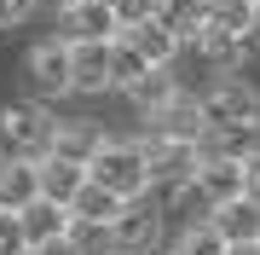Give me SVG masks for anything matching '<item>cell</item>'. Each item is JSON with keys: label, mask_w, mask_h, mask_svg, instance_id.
<instances>
[{"label": "cell", "mask_w": 260, "mask_h": 255, "mask_svg": "<svg viewBox=\"0 0 260 255\" xmlns=\"http://www.w3.org/2000/svg\"><path fill=\"white\" fill-rule=\"evenodd\" d=\"M174 255H225V238L214 232V220H191V226L179 232Z\"/></svg>", "instance_id": "cell-21"}, {"label": "cell", "mask_w": 260, "mask_h": 255, "mask_svg": "<svg viewBox=\"0 0 260 255\" xmlns=\"http://www.w3.org/2000/svg\"><path fill=\"white\" fill-rule=\"evenodd\" d=\"M75 64H70V93H104L110 87V41H70Z\"/></svg>", "instance_id": "cell-11"}, {"label": "cell", "mask_w": 260, "mask_h": 255, "mask_svg": "<svg viewBox=\"0 0 260 255\" xmlns=\"http://www.w3.org/2000/svg\"><path fill=\"white\" fill-rule=\"evenodd\" d=\"M150 133H179V139H197L203 145V110H197V99H185V93H174L162 104V110H150Z\"/></svg>", "instance_id": "cell-16"}, {"label": "cell", "mask_w": 260, "mask_h": 255, "mask_svg": "<svg viewBox=\"0 0 260 255\" xmlns=\"http://www.w3.org/2000/svg\"><path fill=\"white\" fill-rule=\"evenodd\" d=\"M174 93H179V76H174V64H150L145 76H139V81L127 87V99L139 104L145 116H150V110H162V104L174 99Z\"/></svg>", "instance_id": "cell-17"}, {"label": "cell", "mask_w": 260, "mask_h": 255, "mask_svg": "<svg viewBox=\"0 0 260 255\" xmlns=\"http://www.w3.org/2000/svg\"><path fill=\"white\" fill-rule=\"evenodd\" d=\"M203 145L208 151H225V157H260V116L254 122H232V128H214V133H203Z\"/></svg>", "instance_id": "cell-18"}, {"label": "cell", "mask_w": 260, "mask_h": 255, "mask_svg": "<svg viewBox=\"0 0 260 255\" xmlns=\"http://www.w3.org/2000/svg\"><path fill=\"white\" fill-rule=\"evenodd\" d=\"M52 128L58 122H47L41 104H6V110H0V139H6L12 157H41L52 145Z\"/></svg>", "instance_id": "cell-6"}, {"label": "cell", "mask_w": 260, "mask_h": 255, "mask_svg": "<svg viewBox=\"0 0 260 255\" xmlns=\"http://www.w3.org/2000/svg\"><path fill=\"white\" fill-rule=\"evenodd\" d=\"M243 197H249V203H260V157H249V162H243Z\"/></svg>", "instance_id": "cell-28"}, {"label": "cell", "mask_w": 260, "mask_h": 255, "mask_svg": "<svg viewBox=\"0 0 260 255\" xmlns=\"http://www.w3.org/2000/svg\"><path fill=\"white\" fill-rule=\"evenodd\" d=\"M249 41L260 47V0H254V23H249Z\"/></svg>", "instance_id": "cell-30"}, {"label": "cell", "mask_w": 260, "mask_h": 255, "mask_svg": "<svg viewBox=\"0 0 260 255\" xmlns=\"http://www.w3.org/2000/svg\"><path fill=\"white\" fill-rule=\"evenodd\" d=\"M139 151H145L150 186H179V180H191L197 151H203V145H197V139H179V133H145Z\"/></svg>", "instance_id": "cell-3"}, {"label": "cell", "mask_w": 260, "mask_h": 255, "mask_svg": "<svg viewBox=\"0 0 260 255\" xmlns=\"http://www.w3.org/2000/svg\"><path fill=\"white\" fill-rule=\"evenodd\" d=\"M87 180H99V186L116 191L121 203H127V197H145V191H150V174H145L139 139H104V133H99V145L87 151Z\"/></svg>", "instance_id": "cell-2"}, {"label": "cell", "mask_w": 260, "mask_h": 255, "mask_svg": "<svg viewBox=\"0 0 260 255\" xmlns=\"http://www.w3.org/2000/svg\"><path fill=\"white\" fill-rule=\"evenodd\" d=\"M52 6H75V0H52Z\"/></svg>", "instance_id": "cell-31"}, {"label": "cell", "mask_w": 260, "mask_h": 255, "mask_svg": "<svg viewBox=\"0 0 260 255\" xmlns=\"http://www.w3.org/2000/svg\"><path fill=\"white\" fill-rule=\"evenodd\" d=\"M145 70H150V64H145V52H139V47H133V41L116 29V35H110V87H121V93H127V87L139 81Z\"/></svg>", "instance_id": "cell-20"}, {"label": "cell", "mask_w": 260, "mask_h": 255, "mask_svg": "<svg viewBox=\"0 0 260 255\" xmlns=\"http://www.w3.org/2000/svg\"><path fill=\"white\" fill-rule=\"evenodd\" d=\"M249 23H254V0H208L203 23L185 47H197L208 64H237L243 47H249Z\"/></svg>", "instance_id": "cell-1"}, {"label": "cell", "mask_w": 260, "mask_h": 255, "mask_svg": "<svg viewBox=\"0 0 260 255\" xmlns=\"http://www.w3.org/2000/svg\"><path fill=\"white\" fill-rule=\"evenodd\" d=\"M35 174H41V197L70 203L75 186L87 180V162H75V157H64V151H41V157H35Z\"/></svg>", "instance_id": "cell-12"}, {"label": "cell", "mask_w": 260, "mask_h": 255, "mask_svg": "<svg viewBox=\"0 0 260 255\" xmlns=\"http://www.w3.org/2000/svg\"><path fill=\"white\" fill-rule=\"evenodd\" d=\"M29 255H81V249H75V238L64 232V238H47V244H29Z\"/></svg>", "instance_id": "cell-27"}, {"label": "cell", "mask_w": 260, "mask_h": 255, "mask_svg": "<svg viewBox=\"0 0 260 255\" xmlns=\"http://www.w3.org/2000/svg\"><path fill=\"white\" fill-rule=\"evenodd\" d=\"M29 197H41V174L35 157H0V209H23Z\"/></svg>", "instance_id": "cell-14"}, {"label": "cell", "mask_w": 260, "mask_h": 255, "mask_svg": "<svg viewBox=\"0 0 260 255\" xmlns=\"http://www.w3.org/2000/svg\"><path fill=\"white\" fill-rule=\"evenodd\" d=\"M70 64H75V47L64 35H52V41H41V47H29V87L35 93H70Z\"/></svg>", "instance_id": "cell-8"}, {"label": "cell", "mask_w": 260, "mask_h": 255, "mask_svg": "<svg viewBox=\"0 0 260 255\" xmlns=\"http://www.w3.org/2000/svg\"><path fill=\"white\" fill-rule=\"evenodd\" d=\"M110 238H116V255H145V249H156V238H162V209L150 203V197H127L110 215Z\"/></svg>", "instance_id": "cell-5"}, {"label": "cell", "mask_w": 260, "mask_h": 255, "mask_svg": "<svg viewBox=\"0 0 260 255\" xmlns=\"http://www.w3.org/2000/svg\"><path fill=\"white\" fill-rule=\"evenodd\" d=\"M70 238L81 255H116V238H110V220H70Z\"/></svg>", "instance_id": "cell-22"}, {"label": "cell", "mask_w": 260, "mask_h": 255, "mask_svg": "<svg viewBox=\"0 0 260 255\" xmlns=\"http://www.w3.org/2000/svg\"><path fill=\"white\" fill-rule=\"evenodd\" d=\"M58 12H64V41H110L121 29L110 0H75V6H58Z\"/></svg>", "instance_id": "cell-9"}, {"label": "cell", "mask_w": 260, "mask_h": 255, "mask_svg": "<svg viewBox=\"0 0 260 255\" xmlns=\"http://www.w3.org/2000/svg\"><path fill=\"white\" fill-rule=\"evenodd\" d=\"M254 244H260V238H254Z\"/></svg>", "instance_id": "cell-32"}, {"label": "cell", "mask_w": 260, "mask_h": 255, "mask_svg": "<svg viewBox=\"0 0 260 255\" xmlns=\"http://www.w3.org/2000/svg\"><path fill=\"white\" fill-rule=\"evenodd\" d=\"M93 145H99L93 128H52V145H47V151H64V157H75V162H87Z\"/></svg>", "instance_id": "cell-23"}, {"label": "cell", "mask_w": 260, "mask_h": 255, "mask_svg": "<svg viewBox=\"0 0 260 255\" xmlns=\"http://www.w3.org/2000/svg\"><path fill=\"white\" fill-rule=\"evenodd\" d=\"M35 18V0H0V29H18Z\"/></svg>", "instance_id": "cell-26"}, {"label": "cell", "mask_w": 260, "mask_h": 255, "mask_svg": "<svg viewBox=\"0 0 260 255\" xmlns=\"http://www.w3.org/2000/svg\"><path fill=\"white\" fill-rule=\"evenodd\" d=\"M191 191L203 203H225L243 191V157H225V151H197V168H191Z\"/></svg>", "instance_id": "cell-7"}, {"label": "cell", "mask_w": 260, "mask_h": 255, "mask_svg": "<svg viewBox=\"0 0 260 255\" xmlns=\"http://www.w3.org/2000/svg\"><path fill=\"white\" fill-rule=\"evenodd\" d=\"M110 6H116V23L127 29V23H145L150 12H156V0H110Z\"/></svg>", "instance_id": "cell-25"}, {"label": "cell", "mask_w": 260, "mask_h": 255, "mask_svg": "<svg viewBox=\"0 0 260 255\" xmlns=\"http://www.w3.org/2000/svg\"><path fill=\"white\" fill-rule=\"evenodd\" d=\"M208 220H214V232L225 244H254L260 238V203H249L243 191L225 197V203H208Z\"/></svg>", "instance_id": "cell-10"}, {"label": "cell", "mask_w": 260, "mask_h": 255, "mask_svg": "<svg viewBox=\"0 0 260 255\" xmlns=\"http://www.w3.org/2000/svg\"><path fill=\"white\" fill-rule=\"evenodd\" d=\"M0 255H29V238H23L18 209H0Z\"/></svg>", "instance_id": "cell-24"}, {"label": "cell", "mask_w": 260, "mask_h": 255, "mask_svg": "<svg viewBox=\"0 0 260 255\" xmlns=\"http://www.w3.org/2000/svg\"><path fill=\"white\" fill-rule=\"evenodd\" d=\"M116 209H121L116 191H104L99 180H81V186H75V197H70V220H110Z\"/></svg>", "instance_id": "cell-19"}, {"label": "cell", "mask_w": 260, "mask_h": 255, "mask_svg": "<svg viewBox=\"0 0 260 255\" xmlns=\"http://www.w3.org/2000/svg\"><path fill=\"white\" fill-rule=\"evenodd\" d=\"M225 255H260V244H225Z\"/></svg>", "instance_id": "cell-29"}, {"label": "cell", "mask_w": 260, "mask_h": 255, "mask_svg": "<svg viewBox=\"0 0 260 255\" xmlns=\"http://www.w3.org/2000/svg\"><path fill=\"white\" fill-rule=\"evenodd\" d=\"M197 110H203V128H232V122H254L260 116V93L243 76H225V81H214L203 99H197Z\"/></svg>", "instance_id": "cell-4"}, {"label": "cell", "mask_w": 260, "mask_h": 255, "mask_svg": "<svg viewBox=\"0 0 260 255\" xmlns=\"http://www.w3.org/2000/svg\"><path fill=\"white\" fill-rule=\"evenodd\" d=\"M18 220H23V238H29V244H47V238H64V232H70V203L29 197V203L18 209Z\"/></svg>", "instance_id": "cell-15"}, {"label": "cell", "mask_w": 260, "mask_h": 255, "mask_svg": "<svg viewBox=\"0 0 260 255\" xmlns=\"http://www.w3.org/2000/svg\"><path fill=\"white\" fill-rule=\"evenodd\" d=\"M121 35H127V41H133V47H139V52H145V64H174V58H179V52H185V41H179V35H174V29H168V23L156 18V12H150V18H145V23H127V29H121Z\"/></svg>", "instance_id": "cell-13"}]
</instances>
